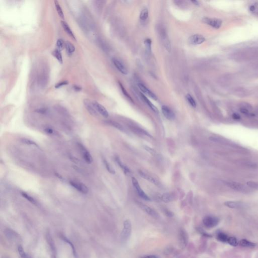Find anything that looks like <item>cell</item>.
I'll list each match as a JSON object with an SVG mask.
<instances>
[{
    "instance_id": "4316f807",
    "label": "cell",
    "mask_w": 258,
    "mask_h": 258,
    "mask_svg": "<svg viewBox=\"0 0 258 258\" xmlns=\"http://www.w3.org/2000/svg\"><path fill=\"white\" fill-rule=\"evenodd\" d=\"M102 161H103V163L104 164L106 169L108 171V172L110 173H111V174H113V175L115 174V170L114 169L112 165L110 164V163L108 162V160H106L105 158H103L102 159Z\"/></svg>"
},
{
    "instance_id": "7402d4cb",
    "label": "cell",
    "mask_w": 258,
    "mask_h": 258,
    "mask_svg": "<svg viewBox=\"0 0 258 258\" xmlns=\"http://www.w3.org/2000/svg\"><path fill=\"white\" fill-rule=\"evenodd\" d=\"M140 95H141V98L144 101V102L149 106V108H150L153 112L156 113H158V110L157 108H156V106H154V104H153L145 96L143 93H141Z\"/></svg>"
},
{
    "instance_id": "1f68e13d",
    "label": "cell",
    "mask_w": 258,
    "mask_h": 258,
    "mask_svg": "<svg viewBox=\"0 0 258 258\" xmlns=\"http://www.w3.org/2000/svg\"><path fill=\"white\" fill-rule=\"evenodd\" d=\"M55 7H56V10L58 12V15H59V17L62 18H64V14L63 10L62 9L61 7L60 6L59 2L57 1H55Z\"/></svg>"
},
{
    "instance_id": "f6af8a7d",
    "label": "cell",
    "mask_w": 258,
    "mask_h": 258,
    "mask_svg": "<svg viewBox=\"0 0 258 258\" xmlns=\"http://www.w3.org/2000/svg\"><path fill=\"white\" fill-rule=\"evenodd\" d=\"M240 111H241V113H243V115H251V113H250V111H249V110H248V108H241V109H240Z\"/></svg>"
},
{
    "instance_id": "bcb514c9",
    "label": "cell",
    "mask_w": 258,
    "mask_h": 258,
    "mask_svg": "<svg viewBox=\"0 0 258 258\" xmlns=\"http://www.w3.org/2000/svg\"><path fill=\"white\" fill-rule=\"evenodd\" d=\"M198 230L199 231L200 233L202 234L203 236H204L205 237H208V238H211V237H212V236L211 235L208 234L207 232L204 231V230L202 229H201V228H199V229H198Z\"/></svg>"
},
{
    "instance_id": "ac0fdd59",
    "label": "cell",
    "mask_w": 258,
    "mask_h": 258,
    "mask_svg": "<svg viewBox=\"0 0 258 258\" xmlns=\"http://www.w3.org/2000/svg\"><path fill=\"white\" fill-rule=\"evenodd\" d=\"M158 199L165 203L171 202L175 199V195L173 193H166L158 196Z\"/></svg>"
},
{
    "instance_id": "816d5d0a",
    "label": "cell",
    "mask_w": 258,
    "mask_h": 258,
    "mask_svg": "<svg viewBox=\"0 0 258 258\" xmlns=\"http://www.w3.org/2000/svg\"><path fill=\"white\" fill-rule=\"evenodd\" d=\"M73 88H74V90L75 91H77V92L81 91V90H82V88L78 85L74 86H73Z\"/></svg>"
},
{
    "instance_id": "74e56055",
    "label": "cell",
    "mask_w": 258,
    "mask_h": 258,
    "mask_svg": "<svg viewBox=\"0 0 258 258\" xmlns=\"http://www.w3.org/2000/svg\"><path fill=\"white\" fill-rule=\"evenodd\" d=\"M57 49L61 51L63 50L64 47H65V43L63 41V39H59L57 42Z\"/></svg>"
},
{
    "instance_id": "83f0119b",
    "label": "cell",
    "mask_w": 258,
    "mask_h": 258,
    "mask_svg": "<svg viewBox=\"0 0 258 258\" xmlns=\"http://www.w3.org/2000/svg\"><path fill=\"white\" fill-rule=\"evenodd\" d=\"M240 245L243 247H248V248H254L256 245V243L249 241L245 239L241 240L240 241Z\"/></svg>"
},
{
    "instance_id": "d590c367",
    "label": "cell",
    "mask_w": 258,
    "mask_h": 258,
    "mask_svg": "<svg viewBox=\"0 0 258 258\" xmlns=\"http://www.w3.org/2000/svg\"><path fill=\"white\" fill-rule=\"evenodd\" d=\"M61 238L64 241L66 242L67 243L69 244V245H70V247H71V249L72 250L74 256L75 257H76L77 254L76 252V250H75L74 247V245L68 239H67V238H65L64 236H62Z\"/></svg>"
},
{
    "instance_id": "6da1fadb",
    "label": "cell",
    "mask_w": 258,
    "mask_h": 258,
    "mask_svg": "<svg viewBox=\"0 0 258 258\" xmlns=\"http://www.w3.org/2000/svg\"><path fill=\"white\" fill-rule=\"evenodd\" d=\"M132 224L130 220L127 219L123 224V228L121 234V241L122 243L128 241L132 233Z\"/></svg>"
},
{
    "instance_id": "f5cc1de1",
    "label": "cell",
    "mask_w": 258,
    "mask_h": 258,
    "mask_svg": "<svg viewBox=\"0 0 258 258\" xmlns=\"http://www.w3.org/2000/svg\"><path fill=\"white\" fill-rule=\"evenodd\" d=\"M191 2L195 5H199V2L197 1H192Z\"/></svg>"
},
{
    "instance_id": "7a4b0ae2",
    "label": "cell",
    "mask_w": 258,
    "mask_h": 258,
    "mask_svg": "<svg viewBox=\"0 0 258 258\" xmlns=\"http://www.w3.org/2000/svg\"><path fill=\"white\" fill-rule=\"evenodd\" d=\"M226 185L229 187L234 189L236 191L240 192L243 193H249L250 191L249 188L245 186L243 184H241L239 182H227Z\"/></svg>"
},
{
    "instance_id": "ab89813d",
    "label": "cell",
    "mask_w": 258,
    "mask_h": 258,
    "mask_svg": "<svg viewBox=\"0 0 258 258\" xmlns=\"http://www.w3.org/2000/svg\"><path fill=\"white\" fill-rule=\"evenodd\" d=\"M18 251L19 254L20 255L21 258H27L26 254L24 252V249L21 246H19L18 248Z\"/></svg>"
},
{
    "instance_id": "d6986e66",
    "label": "cell",
    "mask_w": 258,
    "mask_h": 258,
    "mask_svg": "<svg viewBox=\"0 0 258 258\" xmlns=\"http://www.w3.org/2000/svg\"><path fill=\"white\" fill-rule=\"evenodd\" d=\"M62 26L63 27L64 29L65 30L66 32L67 33L68 35L70 36L73 39H74L75 41H76V37L75 36L74 34L72 31V29H71L70 27L69 26L68 24L66 22H65V21H61Z\"/></svg>"
},
{
    "instance_id": "ffe728a7",
    "label": "cell",
    "mask_w": 258,
    "mask_h": 258,
    "mask_svg": "<svg viewBox=\"0 0 258 258\" xmlns=\"http://www.w3.org/2000/svg\"><path fill=\"white\" fill-rule=\"evenodd\" d=\"M161 37H162V41L164 42V45L166 49L167 50H169L170 52L171 50V45H170V43H169V40L168 39L167 35L166 34V32L164 31V30H162V34H161Z\"/></svg>"
},
{
    "instance_id": "277c9868",
    "label": "cell",
    "mask_w": 258,
    "mask_h": 258,
    "mask_svg": "<svg viewBox=\"0 0 258 258\" xmlns=\"http://www.w3.org/2000/svg\"><path fill=\"white\" fill-rule=\"evenodd\" d=\"M132 182L133 185L134 186V188H135V189H136L137 192L139 196L140 197H141L142 199H143L144 200L148 201H150V199L148 197V196L146 195L143 189H141V187H140L139 184V182L137 180V179L133 177L132 178Z\"/></svg>"
},
{
    "instance_id": "4fadbf2b",
    "label": "cell",
    "mask_w": 258,
    "mask_h": 258,
    "mask_svg": "<svg viewBox=\"0 0 258 258\" xmlns=\"http://www.w3.org/2000/svg\"><path fill=\"white\" fill-rule=\"evenodd\" d=\"M92 102H93V105L94 106L95 108L96 109L98 113L100 114L103 117H106V118L108 117L109 113H108V110L103 106H102V104H100L99 102H97L96 101H93Z\"/></svg>"
},
{
    "instance_id": "60d3db41",
    "label": "cell",
    "mask_w": 258,
    "mask_h": 258,
    "mask_svg": "<svg viewBox=\"0 0 258 258\" xmlns=\"http://www.w3.org/2000/svg\"><path fill=\"white\" fill-rule=\"evenodd\" d=\"M247 186L250 188H253L255 189H258V184L256 182L249 181V182H247Z\"/></svg>"
},
{
    "instance_id": "d4e9b609",
    "label": "cell",
    "mask_w": 258,
    "mask_h": 258,
    "mask_svg": "<svg viewBox=\"0 0 258 258\" xmlns=\"http://www.w3.org/2000/svg\"><path fill=\"white\" fill-rule=\"evenodd\" d=\"M224 205L229 208L236 209V208L241 207L242 206V203L239 202H236V201H227L224 203Z\"/></svg>"
},
{
    "instance_id": "f546056e",
    "label": "cell",
    "mask_w": 258,
    "mask_h": 258,
    "mask_svg": "<svg viewBox=\"0 0 258 258\" xmlns=\"http://www.w3.org/2000/svg\"><path fill=\"white\" fill-rule=\"evenodd\" d=\"M21 195H22V196L23 198H24L25 199H26L28 201L31 203L33 204H36V201H35V199H34L33 197H32L31 196H30L27 193L24 192H21Z\"/></svg>"
},
{
    "instance_id": "d6a6232c",
    "label": "cell",
    "mask_w": 258,
    "mask_h": 258,
    "mask_svg": "<svg viewBox=\"0 0 258 258\" xmlns=\"http://www.w3.org/2000/svg\"><path fill=\"white\" fill-rule=\"evenodd\" d=\"M21 141L23 143L27 144V145L34 146L36 147L37 148H39V146L38 145L37 143L35 142L34 141H32L31 140L26 139V138H23V139H21Z\"/></svg>"
},
{
    "instance_id": "681fc988",
    "label": "cell",
    "mask_w": 258,
    "mask_h": 258,
    "mask_svg": "<svg viewBox=\"0 0 258 258\" xmlns=\"http://www.w3.org/2000/svg\"><path fill=\"white\" fill-rule=\"evenodd\" d=\"M232 118L235 120H239L241 119V117L238 113H234L232 115Z\"/></svg>"
},
{
    "instance_id": "db71d44e",
    "label": "cell",
    "mask_w": 258,
    "mask_h": 258,
    "mask_svg": "<svg viewBox=\"0 0 258 258\" xmlns=\"http://www.w3.org/2000/svg\"><path fill=\"white\" fill-rule=\"evenodd\" d=\"M250 10H251V11H254V10H255V7L254 6H251V8H250Z\"/></svg>"
},
{
    "instance_id": "5bb4252c",
    "label": "cell",
    "mask_w": 258,
    "mask_h": 258,
    "mask_svg": "<svg viewBox=\"0 0 258 258\" xmlns=\"http://www.w3.org/2000/svg\"><path fill=\"white\" fill-rule=\"evenodd\" d=\"M138 173L141 178H144L146 180H148L150 182H152V184L156 186H159L160 183L159 182H158V180H156V178H153V176H151V175H149L148 173H147L144 171H141V170L138 171Z\"/></svg>"
},
{
    "instance_id": "f907efd6",
    "label": "cell",
    "mask_w": 258,
    "mask_h": 258,
    "mask_svg": "<svg viewBox=\"0 0 258 258\" xmlns=\"http://www.w3.org/2000/svg\"><path fill=\"white\" fill-rule=\"evenodd\" d=\"M140 258H158V257L156 255H146L143 257H141Z\"/></svg>"
},
{
    "instance_id": "b9f144b4",
    "label": "cell",
    "mask_w": 258,
    "mask_h": 258,
    "mask_svg": "<svg viewBox=\"0 0 258 258\" xmlns=\"http://www.w3.org/2000/svg\"><path fill=\"white\" fill-rule=\"evenodd\" d=\"M119 84H120V87H121L122 91L123 92V94H124V95H125V96L129 99H130V100H131L132 101H133L132 98L130 97V95L129 94L128 92H127L126 89H124V87L122 85V84L121 83H119Z\"/></svg>"
},
{
    "instance_id": "ba28073f",
    "label": "cell",
    "mask_w": 258,
    "mask_h": 258,
    "mask_svg": "<svg viewBox=\"0 0 258 258\" xmlns=\"http://www.w3.org/2000/svg\"><path fill=\"white\" fill-rule=\"evenodd\" d=\"M46 239L47 243H48L50 249L52 258H58L57 257V252L56 249L55 244L54 243V240L52 239V236L49 232H48L46 234Z\"/></svg>"
},
{
    "instance_id": "484cf974",
    "label": "cell",
    "mask_w": 258,
    "mask_h": 258,
    "mask_svg": "<svg viewBox=\"0 0 258 258\" xmlns=\"http://www.w3.org/2000/svg\"><path fill=\"white\" fill-rule=\"evenodd\" d=\"M61 52V51H60L56 48L55 50H54L52 52V55L54 56V57L58 60L59 63L63 64V57H62V55Z\"/></svg>"
},
{
    "instance_id": "e575fe53",
    "label": "cell",
    "mask_w": 258,
    "mask_h": 258,
    "mask_svg": "<svg viewBox=\"0 0 258 258\" xmlns=\"http://www.w3.org/2000/svg\"><path fill=\"white\" fill-rule=\"evenodd\" d=\"M148 10L145 8V9L142 10V11H141L140 15V18L142 20L145 21L148 18Z\"/></svg>"
},
{
    "instance_id": "30bf717a",
    "label": "cell",
    "mask_w": 258,
    "mask_h": 258,
    "mask_svg": "<svg viewBox=\"0 0 258 258\" xmlns=\"http://www.w3.org/2000/svg\"><path fill=\"white\" fill-rule=\"evenodd\" d=\"M84 105L88 112L91 115L93 116L98 115V113L95 108L94 106L93 105V102L88 99H85L83 101Z\"/></svg>"
},
{
    "instance_id": "3957f363",
    "label": "cell",
    "mask_w": 258,
    "mask_h": 258,
    "mask_svg": "<svg viewBox=\"0 0 258 258\" xmlns=\"http://www.w3.org/2000/svg\"><path fill=\"white\" fill-rule=\"evenodd\" d=\"M219 222V219L213 216H206L203 219V224L209 229L216 227L218 224Z\"/></svg>"
},
{
    "instance_id": "9a60e30c",
    "label": "cell",
    "mask_w": 258,
    "mask_h": 258,
    "mask_svg": "<svg viewBox=\"0 0 258 258\" xmlns=\"http://www.w3.org/2000/svg\"><path fill=\"white\" fill-rule=\"evenodd\" d=\"M79 148L81 149V150L82 151L84 159L85 160V162L87 164H91L93 162V158L91 156V154L90 153L87 149L83 145L79 144Z\"/></svg>"
},
{
    "instance_id": "7dc6e473",
    "label": "cell",
    "mask_w": 258,
    "mask_h": 258,
    "mask_svg": "<svg viewBox=\"0 0 258 258\" xmlns=\"http://www.w3.org/2000/svg\"><path fill=\"white\" fill-rule=\"evenodd\" d=\"M144 148H145V150L147 151L148 152L150 153L151 154H152V155H155V154H156L155 151L154 150V149L151 148L149 147L145 146Z\"/></svg>"
},
{
    "instance_id": "f1b7e54d",
    "label": "cell",
    "mask_w": 258,
    "mask_h": 258,
    "mask_svg": "<svg viewBox=\"0 0 258 258\" xmlns=\"http://www.w3.org/2000/svg\"><path fill=\"white\" fill-rule=\"evenodd\" d=\"M106 123L107 124H109L110 126H111L117 129V130H120V131H123L124 130L123 127L121 124H120L119 123H117L116 122H115V121H106Z\"/></svg>"
},
{
    "instance_id": "c3c4849f",
    "label": "cell",
    "mask_w": 258,
    "mask_h": 258,
    "mask_svg": "<svg viewBox=\"0 0 258 258\" xmlns=\"http://www.w3.org/2000/svg\"><path fill=\"white\" fill-rule=\"evenodd\" d=\"M36 112L39 113H45L47 112V110L45 108H39L36 110Z\"/></svg>"
},
{
    "instance_id": "836d02e7",
    "label": "cell",
    "mask_w": 258,
    "mask_h": 258,
    "mask_svg": "<svg viewBox=\"0 0 258 258\" xmlns=\"http://www.w3.org/2000/svg\"><path fill=\"white\" fill-rule=\"evenodd\" d=\"M186 99L188 101V102H189V103L192 107H193V108H196V107L197 103H196V101H195L193 97H192V96H191L189 94H187V95H186Z\"/></svg>"
},
{
    "instance_id": "5b68a950",
    "label": "cell",
    "mask_w": 258,
    "mask_h": 258,
    "mask_svg": "<svg viewBox=\"0 0 258 258\" xmlns=\"http://www.w3.org/2000/svg\"><path fill=\"white\" fill-rule=\"evenodd\" d=\"M178 241L181 248L185 249L188 245L189 236L187 232L184 229H180L178 233Z\"/></svg>"
},
{
    "instance_id": "603a6c76",
    "label": "cell",
    "mask_w": 258,
    "mask_h": 258,
    "mask_svg": "<svg viewBox=\"0 0 258 258\" xmlns=\"http://www.w3.org/2000/svg\"><path fill=\"white\" fill-rule=\"evenodd\" d=\"M65 48L68 55L71 56L75 50V47L70 41H67L65 42Z\"/></svg>"
},
{
    "instance_id": "ee69618b",
    "label": "cell",
    "mask_w": 258,
    "mask_h": 258,
    "mask_svg": "<svg viewBox=\"0 0 258 258\" xmlns=\"http://www.w3.org/2000/svg\"><path fill=\"white\" fill-rule=\"evenodd\" d=\"M45 131L47 133V134H49V135H56V132L55 131H54L53 129H52V128H47L45 129Z\"/></svg>"
},
{
    "instance_id": "44dd1931",
    "label": "cell",
    "mask_w": 258,
    "mask_h": 258,
    "mask_svg": "<svg viewBox=\"0 0 258 258\" xmlns=\"http://www.w3.org/2000/svg\"><path fill=\"white\" fill-rule=\"evenodd\" d=\"M48 80V76L45 72V71H43L41 73V74L40 75L38 79V82L39 85L41 86V87H44L47 85V82Z\"/></svg>"
},
{
    "instance_id": "e0dca14e",
    "label": "cell",
    "mask_w": 258,
    "mask_h": 258,
    "mask_svg": "<svg viewBox=\"0 0 258 258\" xmlns=\"http://www.w3.org/2000/svg\"><path fill=\"white\" fill-rule=\"evenodd\" d=\"M138 86L140 90H141L143 93H144L145 94L147 95L149 97H150V98L153 99V100H156L157 99V96L154 93H153L152 91H150L149 89L147 88L144 84L142 83H139L138 84Z\"/></svg>"
},
{
    "instance_id": "8fae6325",
    "label": "cell",
    "mask_w": 258,
    "mask_h": 258,
    "mask_svg": "<svg viewBox=\"0 0 258 258\" xmlns=\"http://www.w3.org/2000/svg\"><path fill=\"white\" fill-rule=\"evenodd\" d=\"M112 62L115 67L119 71L123 74L127 75L128 74V70L124 64L120 60L117 59V58H113L112 59Z\"/></svg>"
},
{
    "instance_id": "8d00e7d4",
    "label": "cell",
    "mask_w": 258,
    "mask_h": 258,
    "mask_svg": "<svg viewBox=\"0 0 258 258\" xmlns=\"http://www.w3.org/2000/svg\"><path fill=\"white\" fill-rule=\"evenodd\" d=\"M227 243L233 247H236L238 245V240L235 237H229Z\"/></svg>"
},
{
    "instance_id": "f35d334b",
    "label": "cell",
    "mask_w": 258,
    "mask_h": 258,
    "mask_svg": "<svg viewBox=\"0 0 258 258\" xmlns=\"http://www.w3.org/2000/svg\"><path fill=\"white\" fill-rule=\"evenodd\" d=\"M144 43H145V48H146L147 52L150 53L151 51V43H152L151 40L149 38L146 39L144 41Z\"/></svg>"
},
{
    "instance_id": "cb8c5ba5",
    "label": "cell",
    "mask_w": 258,
    "mask_h": 258,
    "mask_svg": "<svg viewBox=\"0 0 258 258\" xmlns=\"http://www.w3.org/2000/svg\"><path fill=\"white\" fill-rule=\"evenodd\" d=\"M115 159V162H117V163L118 165L120 167L121 169H122V171H123V172L124 173V174L126 175H129L130 173V171L128 167H127V166L124 165V164H123V162H122V161L120 159V158H119L118 157H116Z\"/></svg>"
},
{
    "instance_id": "7c38bea8",
    "label": "cell",
    "mask_w": 258,
    "mask_h": 258,
    "mask_svg": "<svg viewBox=\"0 0 258 258\" xmlns=\"http://www.w3.org/2000/svg\"><path fill=\"white\" fill-rule=\"evenodd\" d=\"M205 41V37L200 34H195L189 37V42L192 45H198L202 44Z\"/></svg>"
},
{
    "instance_id": "2e32d148",
    "label": "cell",
    "mask_w": 258,
    "mask_h": 258,
    "mask_svg": "<svg viewBox=\"0 0 258 258\" xmlns=\"http://www.w3.org/2000/svg\"><path fill=\"white\" fill-rule=\"evenodd\" d=\"M162 113L167 120H173L175 119V115L173 110L167 106H163L162 108Z\"/></svg>"
},
{
    "instance_id": "11a10c76",
    "label": "cell",
    "mask_w": 258,
    "mask_h": 258,
    "mask_svg": "<svg viewBox=\"0 0 258 258\" xmlns=\"http://www.w3.org/2000/svg\"><path fill=\"white\" fill-rule=\"evenodd\" d=\"M2 258H9L8 257L6 256H3L2 257Z\"/></svg>"
},
{
    "instance_id": "9c48e42d",
    "label": "cell",
    "mask_w": 258,
    "mask_h": 258,
    "mask_svg": "<svg viewBox=\"0 0 258 258\" xmlns=\"http://www.w3.org/2000/svg\"><path fill=\"white\" fill-rule=\"evenodd\" d=\"M203 21L208 24V25H210L213 28L215 29H219L221 25H222V21L220 19L216 18H210L205 17L203 19Z\"/></svg>"
},
{
    "instance_id": "52a82bcc",
    "label": "cell",
    "mask_w": 258,
    "mask_h": 258,
    "mask_svg": "<svg viewBox=\"0 0 258 258\" xmlns=\"http://www.w3.org/2000/svg\"><path fill=\"white\" fill-rule=\"evenodd\" d=\"M137 204L141 210H143V211L147 214L149 215L154 217L155 218H157L159 217L158 213L156 211H155L153 209L150 207L149 206H147L146 205L142 203L139 202H137Z\"/></svg>"
},
{
    "instance_id": "8992f818",
    "label": "cell",
    "mask_w": 258,
    "mask_h": 258,
    "mask_svg": "<svg viewBox=\"0 0 258 258\" xmlns=\"http://www.w3.org/2000/svg\"><path fill=\"white\" fill-rule=\"evenodd\" d=\"M69 184L71 186L74 188L75 189H76L80 193L84 194H86L88 193V189L87 187L81 182L75 181V180H71L69 182Z\"/></svg>"
},
{
    "instance_id": "4dcf8cb0",
    "label": "cell",
    "mask_w": 258,
    "mask_h": 258,
    "mask_svg": "<svg viewBox=\"0 0 258 258\" xmlns=\"http://www.w3.org/2000/svg\"><path fill=\"white\" fill-rule=\"evenodd\" d=\"M229 236L223 232H218L217 234V240L222 243H227Z\"/></svg>"
},
{
    "instance_id": "7bdbcfd3",
    "label": "cell",
    "mask_w": 258,
    "mask_h": 258,
    "mask_svg": "<svg viewBox=\"0 0 258 258\" xmlns=\"http://www.w3.org/2000/svg\"><path fill=\"white\" fill-rule=\"evenodd\" d=\"M68 84H69L68 81H67V80H65V81L59 82V83H58L56 84L55 87V88H59L63 86L67 85Z\"/></svg>"
}]
</instances>
